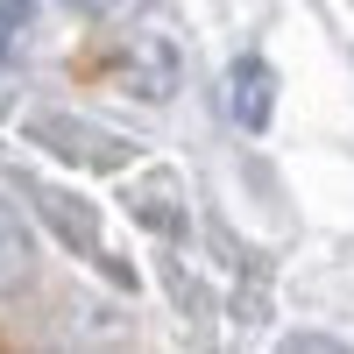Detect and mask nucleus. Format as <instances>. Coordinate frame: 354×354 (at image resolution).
<instances>
[{"label":"nucleus","mask_w":354,"mask_h":354,"mask_svg":"<svg viewBox=\"0 0 354 354\" xmlns=\"http://www.w3.org/2000/svg\"><path fill=\"white\" fill-rule=\"evenodd\" d=\"M128 85L142 100H170V85H177V50L163 43V36H142L135 50H128Z\"/></svg>","instance_id":"7ed1b4c3"},{"label":"nucleus","mask_w":354,"mask_h":354,"mask_svg":"<svg viewBox=\"0 0 354 354\" xmlns=\"http://www.w3.org/2000/svg\"><path fill=\"white\" fill-rule=\"evenodd\" d=\"M28 135L50 142V149H57V156H71V163H93V170L128 163V142H121V135L85 128V121H71V113H36V121H28Z\"/></svg>","instance_id":"f257e3e1"},{"label":"nucleus","mask_w":354,"mask_h":354,"mask_svg":"<svg viewBox=\"0 0 354 354\" xmlns=\"http://www.w3.org/2000/svg\"><path fill=\"white\" fill-rule=\"evenodd\" d=\"M227 113H234V128H248V135L270 128V113H277V71L262 64V57H241V64L227 71Z\"/></svg>","instance_id":"f03ea898"},{"label":"nucleus","mask_w":354,"mask_h":354,"mask_svg":"<svg viewBox=\"0 0 354 354\" xmlns=\"http://www.w3.org/2000/svg\"><path fill=\"white\" fill-rule=\"evenodd\" d=\"M64 8H78V15H106L113 0H64Z\"/></svg>","instance_id":"423d86ee"},{"label":"nucleus","mask_w":354,"mask_h":354,"mask_svg":"<svg viewBox=\"0 0 354 354\" xmlns=\"http://www.w3.org/2000/svg\"><path fill=\"white\" fill-rule=\"evenodd\" d=\"M28 277H36V241H28V227L0 205V298H15Z\"/></svg>","instance_id":"20e7f679"},{"label":"nucleus","mask_w":354,"mask_h":354,"mask_svg":"<svg viewBox=\"0 0 354 354\" xmlns=\"http://www.w3.org/2000/svg\"><path fill=\"white\" fill-rule=\"evenodd\" d=\"M28 15H36V0H0V28H21Z\"/></svg>","instance_id":"39448f33"}]
</instances>
